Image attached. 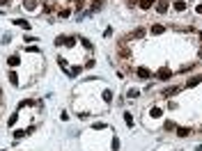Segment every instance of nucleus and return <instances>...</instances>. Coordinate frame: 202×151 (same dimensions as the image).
Listing matches in <instances>:
<instances>
[{
  "label": "nucleus",
  "mask_w": 202,
  "mask_h": 151,
  "mask_svg": "<svg viewBox=\"0 0 202 151\" xmlns=\"http://www.w3.org/2000/svg\"><path fill=\"white\" fill-rule=\"evenodd\" d=\"M156 76H158V78H161V80H168V78H170L172 73H170V69H161V71H158Z\"/></svg>",
  "instance_id": "obj_1"
},
{
  "label": "nucleus",
  "mask_w": 202,
  "mask_h": 151,
  "mask_svg": "<svg viewBox=\"0 0 202 151\" xmlns=\"http://www.w3.org/2000/svg\"><path fill=\"white\" fill-rule=\"evenodd\" d=\"M152 2H154V0H138V7H140V9H149Z\"/></svg>",
  "instance_id": "obj_2"
},
{
  "label": "nucleus",
  "mask_w": 202,
  "mask_h": 151,
  "mask_svg": "<svg viewBox=\"0 0 202 151\" xmlns=\"http://www.w3.org/2000/svg\"><path fill=\"white\" fill-rule=\"evenodd\" d=\"M177 92H179V87H170V89H165V92H163V96H165V98H170V96H175Z\"/></svg>",
  "instance_id": "obj_3"
},
{
  "label": "nucleus",
  "mask_w": 202,
  "mask_h": 151,
  "mask_svg": "<svg viewBox=\"0 0 202 151\" xmlns=\"http://www.w3.org/2000/svg\"><path fill=\"white\" fill-rule=\"evenodd\" d=\"M158 11H161V14H165V11H168V2H165V0H161V2H158V7H156Z\"/></svg>",
  "instance_id": "obj_4"
},
{
  "label": "nucleus",
  "mask_w": 202,
  "mask_h": 151,
  "mask_svg": "<svg viewBox=\"0 0 202 151\" xmlns=\"http://www.w3.org/2000/svg\"><path fill=\"white\" fill-rule=\"evenodd\" d=\"M188 133H191V128H179V131H177V135H179V137H186Z\"/></svg>",
  "instance_id": "obj_5"
},
{
  "label": "nucleus",
  "mask_w": 202,
  "mask_h": 151,
  "mask_svg": "<svg viewBox=\"0 0 202 151\" xmlns=\"http://www.w3.org/2000/svg\"><path fill=\"white\" fill-rule=\"evenodd\" d=\"M200 80H202V76H198V78H191V80H188V87H193V85H198V83H200Z\"/></svg>",
  "instance_id": "obj_6"
},
{
  "label": "nucleus",
  "mask_w": 202,
  "mask_h": 151,
  "mask_svg": "<svg viewBox=\"0 0 202 151\" xmlns=\"http://www.w3.org/2000/svg\"><path fill=\"white\" fill-rule=\"evenodd\" d=\"M92 9H99V7H103V0H92Z\"/></svg>",
  "instance_id": "obj_7"
},
{
  "label": "nucleus",
  "mask_w": 202,
  "mask_h": 151,
  "mask_svg": "<svg viewBox=\"0 0 202 151\" xmlns=\"http://www.w3.org/2000/svg\"><path fill=\"white\" fill-rule=\"evenodd\" d=\"M129 55H131V50H129V48H122V57H124V60H126Z\"/></svg>",
  "instance_id": "obj_8"
},
{
  "label": "nucleus",
  "mask_w": 202,
  "mask_h": 151,
  "mask_svg": "<svg viewBox=\"0 0 202 151\" xmlns=\"http://www.w3.org/2000/svg\"><path fill=\"white\" fill-rule=\"evenodd\" d=\"M152 32H154V34H156V32H163V25H154V28H152Z\"/></svg>",
  "instance_id": "obj_9"
},
{
  "label": "nucleus",
  "mask_w": 202,
  "mask_h": 151,
  "mask_svg": "<svg viewBox=\"0 0 202 151\" xmlns=\"http://www.w3.org/2000/svg\"><path fill=\"white\" fill-rule=\"evenodd\" d=\"M5 5H9V0H0V7H5Z\"/></svg>",
  "instance_id": "obj_10"
},
{
  "label": "nucleus",
  "mask_w": 202,
  "mask_h": 151,
  "mask_svg": "<svg viewBox=\"0 0 202 151\" xmlns=\"http://www.w3.org/2000/svg\"><path fill=\"white\" fill-rule=\"evenodd\" d=\"M200 60H202V48H200Z\"/></svg>",
  "instance_id": "obj_11"
}]
</instances>
